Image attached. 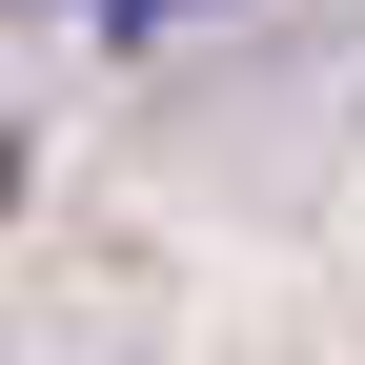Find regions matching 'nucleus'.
I'll list each match as a JSON object with an SVG mask.
<instances>
[{
	"label": "nucleus",
	"mask_w": 365,
	"mask_h": 365,
	"mask_svg": "<svg viewBox=\"0 0 365 365\" xmlns=\"http://www.w3.org/2000/svg\"><path fill=\"white\" fill-rule=\"evenodd\" d=\"M61 21H102V41H163V21H203V0H61Z\"/></svg>",
	"instance_id": "f257e3e1"
},
{
	"label": "nucleus",
	"mask_w": 365,
	"mask_h": 365,
	"mask_svg": "<svg viewBox=\"0 0 365 365\" xmlns=\"http://www.w3.org/2000/svg\"><path fill=\"white\" fill-rule=\"evenodd\" d=\"M0 182H21V143H0Z\"/></svg>",
	"instance_id": "f03ea898"
}]
</instances>
